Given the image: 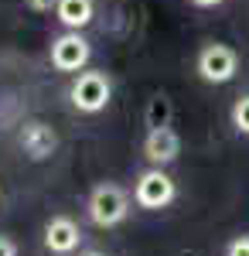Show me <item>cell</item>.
Listing matches in <instances>:
<instances>
[{"mask_svg":"<svg viewBox=\"0 0 249 256\" xmlns=\"http://www.w3.org/2000/svg\"><path fill=\"white\" fill-rule=\"evenodd\" d=\"M86 216L96 229H116L120 222H126L130 216V195L126 188H120L116 181H102L89 192L86 202Z\"/></svg>","mask_w":249,"mask_h":256,"instance_id":"1","label":"cell"},{"mask_svg":"<svg viewBox=\"0 0 249 256\" xmlns=\"http://www.w3.org/2000/svg\"><path fill=\"white\" fill-rule=\"evenodd\" d=\"M68 99H72V106H76L78 113H86V116H96L102 113L106 106H110V99H113V82L106 72H99V68H82L72 86H68Z\"/></svg>","mask_w":249,"mask_h":256,"instance_id":"2","label":"cell"},{"mask_svg":"<svg viewBox=\"0 0 249 256\" xmlns=\"http://www.w3.org/2000/svg\"><path fill=\"white\" fill-rule=\"evenodd\" d=\"M174 198H178V184H174V178L164 171V168H147V171H140L136 174V184H134V202L140 208H147V212H160V208H168Z\"/></svg>","mask_w":249,"mask_h":256,"instance_id":"3","label":"cell"},{"mask_svg":"<svg viewBox=\"0 0 249 256\" xmlns=\"http://www.w3.org/2000/svg\"><path fill=\"white\" fill-rule=\"evenodd\" d=\"M48 55H52V65H55L58 72H68V76H78L89 58H92V44L89 38L82 34V31H62L58 38H52L48 44Z\"/></svg>","mask_w":249,"mask_h":256,"instance_id":"4","label":"cell"},{"mask_svg":"<svg viewBox=\"0 0 249 256\" xmlns=\"http://www.w3.org/2000/svg\"><path fill=\"white\" fill-rule=\"evenodd\" d=\"M194 68H198V76L208 82V86H226V82H232L236 72H239V55H236V48H229V44L212 41V44H205V48L198 52Z\"/></svg>","mask_w":249,"mask_h":256,"instance_id":"5","label":"cell"},{"mask_svg":"<svg viewBox=\"0 0 249 256\" xmlns=\"http://www.w3.org/2000/svg\"><path fill=\"white\" fill-rule=\"evenodd\" d=\"M20 150L31 160H48L58 150V134L44 123V120H28L20 126Z\"/></svg>","mask_w":249,"mask_h":256,"instance_id":"6","label":"cell"},{"mask_svg":"<svg viewBox=\"0 0 249 256\" xmlns=\"http://www.w3.org/2000/svg\"><path fill=\"white\" fill-rule=\"evenodd\" d=\"M78 242H82V229H78L76 218L68 216H52L48 218V226H44V250L55 256H68L78 250Z\"/></svg>","mask_w":249,"mask_h":256,"instance_id":"7","label":"cell"},{"mask_svg":"<svg viewBox=\"0 0 249 256\" xmlns=\"http://www.w3.org/2000/svg\"><path fill=\"white\" fill-rule=\"evenodd\" d=\"M178 154H181V137H178V130H171V126L147 130V137H144V158L150 160L154 168L174 164Z\"/></svg>","mask_w":249,"mask_h":256,"instance_id":"8","label":"cell"},{"mask_svg":"<svg viewBox=\"0 0 249 256\" xmlns=\"http://www.w3.org/2000/svg\"><path fill=\"white\" fill-rule=\"evenodd\" d=\"M96 14V4L92 0H58L55 4V18L62 28H68V31H82L89 20Z\"/></svg>","mask_w":249,"mask_h":256,"instance_id":"9","label":"cell"},{"mask_svg":"<svg viewBox=\"0 0 249 256\" xmlns=\"http://www.w3.org/2000/svg\"><path fill=\"white\" fill-rule=\"evenodd\" d=\"M171 116H174V102H171V96H164V92L150 96L147 110H144V123H147V130H157V126H171Z\"/></svg>","mask_w":249,"mask_h":256,"instance_id":"10","label":"cell"},{"mask_svg":"<svg viewBox=\"0 0 249 256\" xmlns=\"http://www.w3.org/2000/svg\"><path fill=\"white\" fill-rule=\"evenodd\" d=\"M232 126L242 134V137H249V96H239L236 102H232Z\"/></svg>","mask_w":249,"mask_h":256,"instance_id":"11","label":"cell"},{"mask_svg":"<svg viewBox=\"0 0 249 256\" xmlns=\"http://www.w3.org/2000/svg\"><path fill=\"white\" fill-rule=\"evenodd\" d=\"M226 256H249V236H236L226 246Z\"/></svg>","mask_w":249,"mask_h":256,"instance_id":"12","label":"cell"},{"mask_svg":"<svg viewBox=\"0 0 249 256\" xmlns=\"http://www.w3.org/2000/svg\"><path fill=\"white\" fill-rule=\"evenodd\" d=\"M58 0H24V7L28 10H34V14H48V10H55Z\"/></svg>","mask_w":249,"mask_h":256,"instance_id":"13","label":"cell"},{"mask_svg":"<svg viewBox=\"0 0 249 256\" xmlns=\"http://www.w3.org/2000/svg\"><path fill=\"white\" fill-rule=\"evenodd\" d=\"M0 256H18V242L10 236H0Z\"/></svg>","mask_w":249,"mask_h":256,"instance_id":"14","label":"cell"},{"mask_svg":"<svg viewBox=\"0 0 249 256\" xmlns=\"http://www.w3.org/2000/svg\"><path fill=\"white\" fill-rule=\"evenodd\" d=\"M194 7H218V4H222V0H192Z\"/></svg>","mask_w":249,"mask_h":256,"instance_id":"15","label":"cell"},{"mask_svg":"<svg viewBox=\"0 0 249 256\" xmlns=\"http://www.w3.org/2000/svg\"><path fill=\"white\" fill-rule=\"evenodd\" d=\"M82 256H106V253H99V250H89V253H82Z\"/></svg>","mask_w":249,"mask_h":256,"instance_id":"16","label":"cell"}]
</instances>
